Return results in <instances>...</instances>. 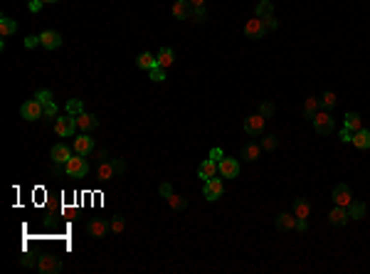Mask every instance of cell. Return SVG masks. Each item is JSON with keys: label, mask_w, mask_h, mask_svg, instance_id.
Returning <instances> with one entry per match:
<instances>
[{"label": "cell", "mask_w": 370, "mask_h": 274, "mask_svg": "<svg viewBox=\"0 0 370 274\" xmlns=\"http://www.w3.org/2000/svg\"><path fill=\"white\" fill-rule=\"evenodd\" d=\"M64 171H67V175H72V178H84L87 173H89V163H87V156H72L67 163H64Z\"/></svg>", "instance_id": "6da1fadb"}, {"label": "cell", "mask_w": 370, "mask_h": 274, "mask_svg": "<svg viewBox=\"0 0 370 274\" xmlns=\"http://www.w3.org/2000/svg\"><path fill=\"white\" fill-rule=\"evenodd\" d=\"M313 129H316V134H321V136H328V134H333V129H336V124H333V119H331V111H318L316 116H313Z\"/></svg>", "instance_id": "7a4b0ae2"}, {"label": "cell", "mask_w": 370, "mask_h": 274, "mask_svg": "<svg viewBox=\"0 0 370 274\" xmlns=\"http://www.w3.org/2000/svg\"><path fill=\"white\" fill-rule=\"evenodd\" d=\"M74 129H79L77 126V116L67 114V116H57L55 119V131L60 136H74Z\"/></svg>", "instance_id": "3957f363"}, {"label": "cell", "mask_w": 370, "mask_h": 274, "mask_svg": "<svg viewBox=\"0 0 370 274\" xmlns=\"http://www.w3.org/2000/svg\"><path fill=\"white\" fill-rule=\"evenodd\" d=\"M20 114H23L25 121H35V119L45 116V106H42L37 99H30V102H25V104L20 106Z\"/></svg>", "instance_id": "277c9868"}, {"label": "cell", "mask_w": 370, "mask_h": 274, "mask_svg": "<svg viewBox=\"0 0 370 274\" xmlns=\"http://www.w3.org/2000/svg\"><path fill=\"white\" fill-rule=\"evenodd\" d=\"M37 269H40L42 274H57V272L62 269V262H60V257H55V254H42V257L37 259Z\"/></svg>", "instance_id": "5b68a950"}, {"label": "cell", "mask_w": 370, "mask_h": 274, "mask_svg": "<svg viewBox=\"0 0 370 274\" xmlns=\"http://www.w3.org/2000/svg\"><path fill=\"white\" fill-rule=\"evenodd\" d=\"M245 35L249 37V40H262L264 35H267V28H264V23H262V18H252V20H247V25H245Z\"/></svg>", "instance_id": "8992f818"}, {"label": "cell", "mask_w": 370, "mask_h": 274, "mask_svg": "<svg viewBox=\"0 0 370 274\" xmlns=\"http://www.w3.org/2000/svg\"><path fill=\"white\" fill-rule=\"evenodd\" d=\"M264 116L262 114H252V116H247L245 119V131L254 138V136H262V131H264Z\"/></svg>", "instance_id": "52a82bcc"}, {"label": "cell", "mask_w": 370, "mask_h": 274, "mask_svg": "<svg viewBox=\"0 0 370 274\" xmlns=\"http://www.w3.org/2000/svg\"><path fill=\"white\" fill-rule=\"evenodd\" d=\"M203 193H205V198H208V200H220V198H222V193H225V185H222V180L215 175V178L205 180Z\"/></svg>", "instance_id": "ba28073f"}, {"label": "cell", "mask_w": 370, "mask_h": 274, "mask_svg": "<svg viewBox=\"0 0 370 274\" xmlns=\"http://www.w3.org/2000/svg\"><path fill=\"white\" fill-rule=\"evenodd\" d=\"M217 166H220V175L222 178H237L240 175V163L235 158H230V156H225L222 161H217Z\"/></svg>", "instance_id": "9c48e42d"}, {"label": "cell", "mask_w": 370, "mask_h": 274, "mask_svg": "<svg viewBox=\"0 0 370 274\" xmlns=\"http://www.w3.org/2000/svg\"><path fill=\"white\" fill-rule=\"evenodd\" d=\"M333 203H336V205H340V207H348V205L353 203L350 188H348L345 183H338V185L333 188Z\"/></svg>", "instance_id": "30bf717a"}, {"label": "cell", "mask_w": 370, "mask_h": 274, "mask_svg": "<svg viewBox=\"0 0 370 274\" xmlns=\"http://www.w3.org/2000/svg\"><path fill=\"white\" fill-rule=\"evenodd\" d=\"M92 151H94V138H92L89 134H79V136L74 138V153L89 156Z\"/></svg>", "instance_id": "8fae6325"}, {"label": "cell", "mask_w": 370, "mask_h": 274, "mask_svg": "<svg viewBox=\"0 0 370 274\" xmlns=\"http://www.w3.org/2000/svg\"><path fill=\"white\" fill-rule=\"evenodd\" d=\"M40 45H42L45 50H57V47L62 45V35L55 33V30H45V33L40 35Z\"/></svg>", "instance_id": "7c38bea8"}, {"label": "cell", "mask_w": 370, "mask_h": 274, "mask_svg": "<svg viewBox=\"0 0 370 274\" xmlns=\"http://www.w3.org/2000/svg\"><path fill=\"white\" fill-rule=\"evenodd\" d=\"M69 158H72V148H69L67 143L52 146V161H55V166H64Z\"/></svg>", "instance_id": "4fadbf2b"}, {"label": "cell", "mask_w": 370, "mask_h": 274, "mask_svg": "<svg viewBox=\"0 0 370 274\" xmlns=\"http://www.w3.org/2000/svg\"><path fill=\"white\" fill-rule=\"evenodd\" d=\"M198 175H200V178H205V180H210V178L220 175V166H217V161H213V158L203 161V163L198 166Z\"/></svg>", "instance_id": "5bb4252c"}, {"label": "cell", "mask_w": 370, "mask_h": 274, "mask_svg": "<svg viewBox=\"0 0 370 274\" xmlns=\"http://www.w3.org/2000/svg\"><path fill=\"white\" fill-rule=\"evenodd\" d=\"M87 232H89L94 240H101V237H106V232H111V227H109L106 220H92V222L87 225Z\"/></svg>", "instance_id": "9a60e30c"}, {"label": "cell", "mask_w": 370, "mask_h": 274, "mask_svg": "<svg viewBox=\"0 0 370 274\" xmlns=\"http://www.w3.org/2000/svg\"><path fill=\"white\" fill-rule=\"evenodd\" d=\"M77 126H79L82 134H89V131H94V129L99 126V119H96L94 114H87V111H84V114L77 116Z\"/></svg>", "instance_id": "2e32d148"}, {"label": "cell", "mask_w": 370, "mask_h": 274, "mask_svg": "<svg viewBox=\"0 0 370 274\" xmlns=\"http://www.w3.org/2000/svg\"><path fill=\"white\" fill-rule=\"evenodd\" d=\"M114 175H116V166L111 161H101L99 168H96V173H94V178H99L101 183H109Z\"/></svg>", "instance_id": "e0dca14e"}, {"label": "cell", "mask_w": 370, "mask_h": 274, "mask_svg": "<svg viewBox=\"0 0 370 274\" xmlns=\"http://www.w3.org/2000/svg\"><path fill=\"white\" fill-rule=\"evenodd\" d=\"M190 13H193V5L188 3V0H175L173 3V15L178 20H190Z\"/></svg>", "instance_id": "ac0fdd59"}, {"label": "cell", "mask_w": 370, "mask_h": 274, "mask_svg": "<svg viewBox=\"0 0 370 274\" xmlns=\"http://www.w3.org/2000/svg\"><path fill=\"white\" fill-rule=\"evenodd\" d=\"M348 217H350L348 207H340V205H336V207L328 212V220H331V225H336V227L345 225V222H348Z\"/></svg>", "instance_id": "d6986e66"}, {"label": "cell", "mask_w": 370, "mask_h": 274, "mask_svg": "<svg viewBox=\"0 0 370 274\" xmlns=\"http://www.w3.org/2000/svg\"><path fill=\"white\" fill-rule=\"evenodd\" d=\"M277 227L279 230H296V215L294 212H279L277 215Z\"/></svg>", "instance_id": "ffe728a7"}, {"label": "cell", "mask_w": 370, "mask_h": 274, "mask_svg": "<svg viewBox=\"0 0 370 274\" xmlns=\"http://www.w3.org/2000/svg\"><path fill=\"white\" fill-rule=\"evenodd\" d=\"M355 148H360V151H365V148H370V131L368 129H360V131H355L353 134V141H350Z\"/></svg>", "instance_id": "44dd1931"}, {"label": "cell", "mask_w": 370, "mask_h": 274, "mask_svg": "<svg viewBox=\"0 0 370 274\" xmlns=\"http://www.w3.org/2000/svg\"><path fill=\"white\" fill-rule=\"evenodd\" d=\"M15 33H18V23H15L13 18H8V15L0 18V35L10 37V35H15Z\"/></svg>", "instance_id": "7402d4cb"}, {"label": "cell", "mask_w": 370, "mask_h": 274, "mask_svg": "<svg viewBox=\"0 0 370 274\" xmlns=\"http://www.w3.org/2000/svg\"><path fill=\"white\" fill-rule=\"evenodd\" d=\"M155 57H158V65H160V67H165V69H168V67H173V62H175V52H173L170 47H160Z\"/></svg>", "instance_id": "603a6c76"}, {"label": "cell", "mask_w": 370, "mask_h": 274, "mask_svg": "<svg viewBox=\"0 0 370 274\" xmlns=\"http://www.w3.org/2000/svg\"><path fill=\"white\" fill-rule=\"evenodd\" d=\"M343 126H345V129H350L353 134H355V131H360V129H363V119H360V114H358V111H348V114H345Z\"/></svg>", "instance_id": "cb8c5ba5"}, {"label": "cell", "mask_w": 370, "mask_h": 274, "mask_svg": "<svg viewBox=\"0 0 370 274\" xmlns=\"http://www.w3.org/2000/svg\"><path fill=\"white\" fill-rule=\"evenodd\" d=\"M294 215L306 220V217L311 215V203H308L306 198H296V200H294Z\"/></svg>", "instance_id": "d4e9b609"}, {"label": "cell", "mask_w": 370, "mask_h": 274, "mask_svg": "<svg viewBox=\"0 0 370 274\" xmlns=\"http://www.w3.org/2000/svg\"><path fill=\"white\" fill-rule=\"evenodd\" d=\"M254 15L257 18H272L274 15V5H272V0H259V3H257V8H254Z\"/></svg>", "instance_id": "484cf974"}, {"label": "cell", "mask_w": 370, "mask_h": 274, "mask_svg": "<svg viewBox=\"0 0 370 274\" xmlns=\"http://www.w3.org/2000/svg\"><path fill=\"white\" fill-rule=\"evenodd\" d=\"M318 99L316 97H308L306 102H304V119H308V121H313V116L318 114Z\"/></svg>", "instance_id": "4316f807"}, {"label": "cell", "mask_w": 370, "mask_h": 274, "mask_svg": "<svg viewBox=\"0 0 370 274\" xmlns=\"http://www.w3.org/2000/svg\"><path fill=\"white\" fill-rule=\"evenodd\" d=\"M136 65H138L141 69H153V67L158 65V57H153L151 52H141L138 60H136Z\"/></svg>", "instance_id": "83f0119b"}, {"label": "cell", "mask_w": 370, "mask_h": 274, "mask_svg": "<svg viewBox=\"0 0 370 274\" xmlns=\"http://www.w3.org/2000/svg\"><path fill=\"white\" fill-rule=\"evenodd\" d=\"M259 153H262V146H257V143H247V146H242V158L245 161H257L259 158Z\"/></svg>", "instance_id": "f1b7e54d"}, {"label": "cell", "mask_w": 370, "mask_h": 274, "mask_svg": "<svg viewBox=\"0 0 370 274\" xmlns=\"http://www.w3.org/2000/svg\"><path fill=\"white\" fill-rule=\"evenodd\" d=\"M348 212H350L353 220H363V217H365V203H363V200H353V203L348 205Z\"/></svg>", "instance_id": "f546056e"}, {"label": "cell", "mask_w": 370, "mask_h": 274, "mask_svg": "<svg viewBox=\"0 0 370 274\" xmlns=\"http://www.w3.org/2000/svg\"><path fill=\"white\" fill-rule=\"evenodd\" d=\"M109 227H111L114 235H121V232L126 230V215H114V217L109 220Z\"/></svg>", "instance_id": "4dcf8cb0"}, {"label": "cell", "mask_w": 370, "mask_h": 274, "mask_svg": "<svg viewBox=\"0 0 370 274\" xmlns=\"http://www.w3.org/2000/svg\"><path fill=\"white\" fill-rule=\"evenodd\" d=\"M67 114H72V116L84 114V104H82V99H69V102H67Z\"/></svg>", "instance_id": "1f68e13d"}, {"label": "cell", "mask_w": 370, "mask_h": 274, "mask_svg": "<svg viewBox=\"0 0 370 274\" xmlns=\"http://www.w3.org/2000/svg\"><path fill=\"white\" fill-rule=\"evenodd\" d=\"M336 102H338V99H336V94H333V92H323V97H321V102H318V104H321L326 111H331V109L336 106Z\"/></svg>", "instance_id": "d6a6232c"}, {"label": "cell", "mask_w": 370, "mask_h": 274, "mask_svg": "<svg viewBox=\"0 0 370 274\" xmlns=\"http://www.w3.org/2000/svg\"><path fill=\"white\" fill-rule=\"evenodd\" d=\"M165 200H168V205H170L173 210H185V207H188V200L180 198V195H170V198H165Z\"/></svg>", "instance_id": "836d02e7"}, {"label": "cell", "mask_w": 370, "mask_h": 274, "mask_svg": "<svg viewBox=\"0 0 370 274\" xmlns=\"http://www.w3.org/2000/svg\"><path fill=\"white\" fill-rule=\"evenodd\" d=\"M190 20H193V23H198V25H203V23L208 20V10H205V8H193Z\"/></svg>", "instance_id": "e575fe53"}, {"label": "cell", "mask_w": 370, "mask_h": 274, "mask_svg": "<svg viewBox=\"0 0 370 274\" xmlns=\"http://www.w3.org/2000/svg\"><path fill=\"white\" fill-rule=\"evenodd\" d=\"M277 146H279V138H277V136H272V134H269V136H264V138H262V151H274Z\"/></svg>", "instance_id": "d590c367"}, {"label": "cell", "mask_w": 370, "mask_h": 274, "mask_svg": "<svg viewBox=\"0 0 370 274\" xmlns=\"http://www.w3.org/2000/svg\"><path fill=\"white\" fill-rule=\"evenodd\" d=\"M148 72H151V79H153V82H165V67L155 65V67L148 69Z\"/></svg>", "instance_id": "8d00e7d4"}, {"label": "cell", "mask_w": 370, "mask_h": 274, "mask_svg": "<svg viewBox=\"0 0 370 274\" xmlns=\"http://www.w3.org/2000/svg\"><path fill=\"white\" fill-rule=\"evenodd\" d=\"M35 99H37L42 106H45V104H50V102H55V97H52V92H50V89H40V92L35 94Z\"/></svg>", "instance_id": "74e56055"}, {"label": "cell", "mask_w": 370, "mask_h": 274, "mask_svg": "<svg viewBox=\"0 0 370 274\" xmlns=\"http://www.w3.org/2000/svg\"><path fill=\"white\" fill-rule=\"evenodd\" d=\"M274 111H277V109H274V104H272V102H262V104H259V114H262L264 119H272V116H274Z\"/></svg>", "instance_id": "f35d334b"}, {"label": "cell", "mask_w": 370, "mask_h": 274, "mask_svg": "<svg viewBox=\"0 0 370 274\" xmlns=\"http://www.w3.org/2000/svg\"><path fill=\"white\" fill-rule=\"evenodd\" d=\"M45 116H47V119H57V104H55V102L45 104Z\"/></svg>", "instance_id": "ab89813d"}, {"label": "cell", "mask_w": 370, "mask_h": 274, "mask_svg": "<svg viewBox=\"0 0 370 274\" xmlns=\"http://www.w3.org/2000/svg\"><path fill=\"white\" fill-rule=\"evenodd\" d=\"M28 8H30V13H40V10L45 8V0H30Z\"/></svg>", "instance_id": "60d3db41"}, {"label": "cell", "mask_w": 370, "mask_h": 274, "mask_svg": "<svg viewBox=\"0 0 370 274\" xmlns=\"http://www.w3.org/2000/svg\"><path fill=\"white\" fill-rule=\"evenodd\" d=\"M262 23H264V28H267V30H277V28H279V20H277L274 15H272V18H264Z\"/></svg>", "instance_id": "b9f144b4"}, {"label": "cell", "mask_w": 370, "mask_h": 274, "mask_svg": "<svg viewBox=\"0 0 370 274\" xmlns=\"http://www.w3.org/2000/svg\"><path fill=\"white\" fill-rule=\"evenodd\" d=\"M340 141H343V143H348V141H353V131L343 126V131H340Z\"/></svg>", "instance_id": "7bdbcfd3"}, {"label": "cell", "mask_w": 370, "mask_h": 274, "mask_svg": "<svg viewBox=\"0 0 370 274\" xmlns=\"http://www.w3.org/2000/svg\"><path fill=\"white\" fill-rule=\"evenodd\" d=\"M210 158H213V161H222V158H225V153H222V148H217V146H215V148L210 151Z\"/></svg>", "instance_id": "ee69618b"}, {"label": "cell", "mask_w": 370, "mask_h": 274, "mask_svg": "<svg viewBox=\"0 0 370 274\" xmlns=\"http://www.w3.org/2000/svg\"><path fill=\"white\" fill-rule=\"evenodd\" d=\"M35 45H40V35H37V37H35V35H30V37L25 40V47H28V50H30V47H35Z\"/></svg>", "instance_id": "f6af8a7d"}, {"label": "cell", "mask_w": 370, "mask_h": 274, "mask_svg": "<svg viewBox=\"0 0 370 274\" xmlns=\"http://www.w3.org/2000/svg\"><path fill=\"white\" fill-rule=\"evenodd\" d=\"M296 230H299V232H306V230H308V222H306L304 217H296Z\"/></svg>", "instance_id": "bcb514c9"}, {"label": "cell", "mask_w": 370, "mask_h": 274, "mask_svg": "<svg viewBox=\"0 0 370 274\" xmlns=\"http://www.w3.org/2000/svg\"><path fill=\"white\" fill-rule=\"evenodd\" d=\"M20 264H23V267H35L37 262H35V257H30V254H25V257L20 259Z\"/></svg>", "instance_id": "7dc6e473"}, {"label": "cell", "mask_w": 370, "mask_h": 274, "mask_svg": "<svg viewBox=\"0 0 370 274\" xmlns=\"http://www.w3.org/2000/svg\"><path fill=\"white\" fill-rule=\"evenodd\" d=\"M160 195H163V198H170V195H173V188H170L168 183H163V185H160Z\"/></svg>", "instance_id": "c3c4849f"}, {"label": "cell", "mask_w": 370, "mask_h": 274, "mask_svg": "<svg viewBox=\"0 0 370 274\" xmlns=\"http://www.w3.org/2000/svg\"><path fill=\"white\" fill-rule=\"evenodd\" d=\"M114 166H116V173H123V171H126V163H123L121 158H116V161H114Z\"/></svg>", "instance_id": "681fc988"}, {"label": "cell", "mask_w": 370, "mask_h": 274, "mask_svg": "<svg viewBox=\"0 0 370 274\" xmlns=\"http://www.w3.org/2000/svg\"><path fill=\"white\" fill-rule=\"evenodd\" d=\"M193 8H205V0H188Z\"/></svg>", "instance_id": "f907efd6"}, {"label": "cell", "mask_w": 370, "mask_h": 274, "mask_svg": "<svg viewBox=\"0 0 370 274\" xmlns=\"http://www.w3.org/2000/svg\"><path fill=\"white\" fill-rule=\"evenodd\" d=\"M45 3H57V0H45Z\"/></svg>", "instance_id": "816d5d0a"}, {"label": "cell", "mask_w": 370, "mask_h": 274, "mask_svg": "<svg viewBox=\"0 0 370 274\" xmlns=\"http://www.w3.org/2000/svg\"><path fill=\"white\" fill-rule=\"evenodd\" d=\"M28 3H30V0H28Z\"/></svg>", "instance_id": "f5cc1de1"}]
</instances>
